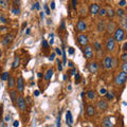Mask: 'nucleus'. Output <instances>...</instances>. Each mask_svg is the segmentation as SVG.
Wrapping results in <instances>:
<instances>
[{"label":"nucleus","mask_w":127,"mask_h":127,"mask_svg":"<svg viewBox=\"0 0 127 127\" xmlns=\"http://www.w3.org/2000/svg\"><path fill=\"white\" fill-rule=\"evenodd\" d=\"M127 81V74L124 72H120L115 77V85L117 86H121Z\"/></svg>","instance_id":"f257e3e1"},{"label":"nucleus","mask_w":127,"mask_h":127,"mask_svg":"<svg viewBox=\"0 0 127 127\" xmlns=\"http://www.w3.org/2000/svg\"><path fill=\"white\" fill-rule=\"evenodd\" d=\"M124 30L121 28H118L117 30L114 31V35H113V39H114V41H122V40L124 39Z\"/></svg>","instance_id":"f03ea898"},{"label":"nucleus","mask_w":127,"mask_h":127,"mask_svg":"<svg viewBox=\"0 0 127 127\" xmlns=\"http://www.w3.org/2000/svg\"><path fill=\"white\" fill-rule=\"evenodd\" d=\"M17 107L19 108L20 111H24L27 109V103H26V100L23 99L22 96H18L17 99Z\"/></svg>","instance_id":"7ed1b4c3"},{"label":"nucleus","mask_w":127,"mask_h":127,"mask_svg":"<svg viewBox=\"0 0 127 127\" xmlns=\"http://www.w3.org/2000/svg\"><path fill=\"white\" fill-rule=\"evenodd\" d=\"M103 64H104V68H105V69L110 70L111 68L113 67V58L111 57L110 55L106 56L105 59H104V63Z\"/></svg>","instance_id":"20e7f679"},{"label":"nucleus","mask_w":127,"mask_h":127,"mask_svg":"<svg viewBox=\"0 0 127 127\" xmlns=\"http://www.w3.org/2000/svg\"><path fill=\"white\" fill-rule=\"evenodd\" d=\"M115 48V41L113 39V37H109L106 41V50L108 52H112Z\"/></svg>","instance_id":"39448f33"},{"label":"nucleus","mask_w":127,"mask_h":127,"mask_svg":"<svg viewBox=\"0 0 127 127\" xmlns=\"http://www.w3.org/2000/svg\"><path fill=\"white\" fill-rule=\"evenodd\" d=\"M84 54H85V57L87 59H90V58L93 57V49H92L91 46H86L85 50H84Z\"/></svg>","instance_id":"423d86ee"},{"label":"nucleus","mask_w":127,"mask_h":127,"mask_svg":"<svg viewBox=\"0 0 127 127\" xmlns=\"http://www.w3.org/2000/svg\"><path fill=\"white\" fill-rule=\"evenodd\" d=\"M13 39H14V35H13V34H6V35L4 36V38L2 39V45L8 47L9 45L13 41Z\"/></svg>","instance_id":"0eeeda50"},{"label":"nucleus","mask_w":127,"mask_h":127,"mask_svg":"<svg viewBox=\"0 0 127 127\" xmlns=\"http://www.w3.org/2000/svg\"><path fill=\"white\" fill-rule=\"evenodd\" d=\"M96 106L101 111H105V110L108 109V103H107V101H105V100H100V101L97 102Z\"/></svg>","instance_id":"6e6552de"},{"label":"nucleus","mask_w":127,"mask_h":127,"mask_svg":"<svg viewBox=\"0 0 127 127\" xmlns=\"http://www.w3.org/2000/svg\"><path fill=\"white\" fill-rule=\"evenodd\" d=\"M77 40H78V44L81 45V46H83V47L88 46V37L85 34H79L78 37H77Z\"/></svg>","instance_id":"1a4fd4ad"},{"label":"nucleus","mask_w":127,"mask_h":127,"mask_svg":"<svg viewBox=\"0 0 127 127\" xmlns=\"http://www.w3.org/2000/svg\"><path fill=\"white\" fill-rule=\"evenodd\" d=\"M100 9L101 8H100V5L97 3H92V4H90V6H89V12L91 15H96V14H99Z\"/></svg>","instance_id":"9d476101"},{"label":"nucleus","mask_w":127,"mask_h":127,"mask_svg":"<svg viewBox=\"0 0 127 127\" xmlns=\"http://www.w3.org/2000/svg\"><path fill=\"white\" fill-rule=\"evenodd\" d=\"M76 29H77V31H79V32H84V31H85L86 29H87V24H86L85 20H83V19L78 20L77 24H76Z\"/></svg>","instance_id":"9b49d317"},{"label":"nucleus","mask_w":127,"mask_h":127,"mask_svg":"<svg viewBox=\"0 0 127 127\" xmlns=\"http://www.w3.org/2000/svg\"><path fill=\"white\" fill-rule=\"evenodd\" d=\"M23 89H24V82H23V78L20 76V77L17 79V91L23 92Z\"/></svg>","instance_id":"f8f14e48"},{"label":"nucleus","mask_w":127,"mask_h":127,"mask_svg":"<svg viewBox=\"0 0 127 127\" xmlns=\"http://www.w3.org/2000/svg\"><path fill=\"white\" fill-rule=\"evenodd\" d=\"M106 30H107V32L109 34L113 33V32L117 30V28H115V23L113 21H109L107 23V26H106Z\"/></svg>","instance_id":"ddd939ff"},{"label":"nucleus","mask_w":127,"mask_h":127,"mask_svg":"<svg viewBox=\"0 0 127 127\" xmlns=\"http://www.w3.org/2000/svg\"><path fill=\"white\" fill-rule=\"evenodd\" d=\"M86 113H87L88 117H93L95 114V108L93 105H88L86 108Z\"/></svg>","instance_id":"4468645a"},{"label":"nucleus","mask_w":127,"mask_h":127,"mask_svg":"<svg viewBox=\"0 0 127 127\" xmlns=\"http://www.w3.org/2000/svg\"><path fill=\"white\" fill-rule=\"evenodd\" d=\"M88 69H89V71L91 72V73H95V72L97 71V69H99V66H97V64L95 62H92V63L89 64Z\"/></svg>","instance_id":"2eb2a0df"},{"label":"nucleus","mask_w":127,"mask_h":127,"mask_svg":"<svg viewBox=\"0 0 127 127\" xmlns=\"http://www.w3.org/2000/svg\"><path fill=\"white\" fill-rule=\"evenodd\" d=\"M102 124H103L104 127H113V123L110 118H105L103 120V122H102Z\"/></svg>","instance_id":"dca6fc26"},{"label":"nucleus","mask_w":127,"mask_h":127,"mask_svg":"<svg viewBox=\"0 0 127 127\" xmlns=\"http://www.w3.org/2000/svg\"><path fill=\"white\" fill-rule=\"evenodd\" d=\"M66 120H67L68 125L71 126V125H72V123H73V118H72V113H71V111H69V110L67 111V113H66Z\"/></svg>","instance_id":"f3484780"},{"label":"nucleus","mask_w":127,"mask_h":127,"mask_svg":"<svg viewBox=\"0 0 127 127\" xmlns=\"http://www.w3.org/2000/svg\"><path fill=\"white\" fill-rule=\"evenodd\" d=\"M53 70L52 69H49L48 70V71L46 72V74H45V79H46V81H50V78L52 77V76H53Z\"/></svg>","instance_id":"a211bd4d"},{"label":"nucleus","mask_w":127,"mask_h":127,"mask_svg":"<svg viewBox=\"0 0 127 127\" xmlns=\"http://www.w3.org/2000/svg\"><path fill=\"white\" fill-rule=\"evenodd\" d=\"M11 99H12V102L14 104L17 102V90H13V91H11Z\"/></svg>","instance_id":"6ab92c4d"},{"label":"nucleus","mask_w":127,"mask_h":127,"mask_svg":"<svg viewBox=\"0 0 127 127\" xmlns=\"http://www.w3.org/2000/svg\"><path fill=\"white\" fill-rule=\"evenodd\" d=\"M19 64H20V58L17 56V57H15L14 63H13V65H12V68H13V69H16V68H18V67H19Z\"/></svg>","instance_id":"aec40b11"},{"label":"nucleus","mask_w":127,"mask_h":127,"mask_svg":"<svg viewBox=\"0 0 127 127\" xmlns=\"http://www.w3.org/2000/svg\"><path fill=\"white\" fill-rule=\"evenodd\" d=\"M97 30H99V32H102L104 30H106V26L105 23H104V21H100L99 24H97Z\"/></svg>","instance_id":"412c9836"},{"label":"nucleus","mask_w":127,"mask_h":127,"mask_svg":"<svg viewBox=\"0 0 127 127\" xmlns=\"http://www.w3.org/2000/svg\"><path fill=\"white\" fill-rule=\"evenodd\" d=\"M87 96L89 100H94L95 99V91L93 90H90V91L87 92Z\"/></svg>","instance_id":"4be33fe9"},{"label":"nucleus","mask_w":127,"mask_h":127,"mask_svg":"<svg viewBox=\"0 0 127 127\" xmlns=\"http://www.w3.org/2000/svg\"><path fill=\"white\" fill-rule=\"evenodd\" d=\"M106 15L108 16V17H110V18H112L113 16L115 15V12L112 10V9H108L107 11H106Z\"/></svg>","instance_id":"5701e85b"},{"label":"nucleus","mask_w":127,"mask_h":127,"mask_svg":"<svg viewBox=\"0 0 127 127\" xmlns=\"http://www.w3.org/2000/svg\"><path fill=\"white\" fill-rule=\"evenodd\" d=\"M115 14L119 16V17H124V16H125V12H124V10H122V9H118Z\"/></svg>","instance_id":"b1692460"},{"label":"nucleus","mask_w":127,"mask_h":127,"mask_svg":"<svg viewBox=\"0 0 127 127\" xmlns=\"http://www.w3.org/2000/svg\"><path fill=\"white\" fill-rule=\"evenodd\" d=\"M8 81H9V88H13V87H14V86H15V79L10 76Z\"/></svg>","instance_id":"393cba45"},{"label":"nucleus","mask_w":127,"mask_h":127,"mask_svg":"<svg viewBox=\"0 0 127 127\" xmlns=\"http://www.w3.org/2000/svg\"><path fill=\"white\" fill-rule=\"evenodd\" d=\"M122 26L124 27V29L127 30V16H124L123 18H122V21H121Z\"/></svg>","instance_id":"a878e982"},{"label":"nucleus","mask_w":127,"mask_h":127,"mask_svg":"<svg viewBox=\"0 0 127 127\" xmlns=\"http://www.w3.org/2000/svg\"><path fill=\"white\" fill-rule=\"evenodd\" d=\"M8 1H5V0H0V8L2 9H6L8 8Z\"/></svg>","instance_id":"bb28decb"},{"label":"nucleus","mask_w":127,"mask_h":127,"mask_svg":"<svg viewBox=\"0 0 127 127\" xmlns=\"http://www.w3.org/2000/svg\"><path fill=\"white\" fill-rule=\"evenodd\" d=\"M94 48H95V50L97 51V53H101V44H100L99 41H95L94 42Z\"/></svg>","instance_id":"cd10ccee"},{"label":"nucleus","mask_w":127,"mask_h":127,"mask_svg":"<svg viewBox=\"0 0 127 127\" xmlns=\"http://www.w3.org/2000/svg\"><path fill=\"white\" fill-rule=\"evenodd\" d=\"M9 77H10V76H9V72H3V73L1 74V79L2 81H8Z\"/></svg>","instance_id":"c85d7f7f"},{"label":"nucleus","mask_w":127,"mask_h":127,"mask_svg":"<svg viewBox=\"0 0 127 127\" xmlns=\"http://www.w3.org/2000/svg\"><path fill=\"white\" fill-rule=\"evenodd\" d=\"M105 96H106V99H107L108 101H112L113 100V94L110 93V92H107V93L105 94Z\"/></svg>","instance_id":"c756f323"},{"label":"nucleus","mask_w":127,"mask_h":127,"mask_svg":"<svg viewBox=\"0 0 127 127\" xmlns=\"http://www.w3.org/2000/svg\"><path fill=\"white\" fill-rule=\"evenodd\" d=\"M106 9H104V8H102V9H100V11H99V14L100 16H105L106 15Z\"/></svg>","instance_id":"7c9ffc66"},{"label":"nucleus","mask_w":127,"mask_h":127,"mask_svg":"<svg viewBox=\"0 0 127 127\" xmlns=\"http://www.w3.org/2000/svg\"><path fill=\"white\" fill-rule=\"evenodd\" d=\"M122 72L127 74V62H125L123 64V66H122Z\"/></svg>","instance_id":"2f4dec72"},{"label":"nucleus","mask_w":127,"mask_h":127,"mask_svg":"<svg viewBox=\"0 0 127 127\" xmlns=\"http://www.w3.org/2000/svg\"><path fill=\"white\" fill-rule=\"evenodd\" d=\"M0 22H1V23L6 24L9 21H8V20H6V18H5V17H3V16H0Z\"/></svg>","instance_id":"473e14b6"},{"label":"nucleus","mask_w":127,"mask_h":127,"mask_svg":"<svg viewBox=\"0 0 127 127\" xmlns=\"http://www.w3.org/2000/svg\"><path fill=\"white\" fill-rule=\"evenodd\" d=\"M12 13H13V14H15V15H18V14H20V10H19V9L13 8L12 9Z\"/></svg>","instance_id":"72a5a7b5"},{"label":"nucleus","mask_w":127,"mask_h":127,"mask_svg":"<svg viewBox=\"0 0 127 127\" xmlns=\"http://www.w3.org/2000/svg\"><path fill=\"white\" fill-rule=\"evenodd\" d=\"M41 45H42V47L45 48V49H48V48H49V44H48L47 42V40H42V42H41Z\"/></svg>","instance_id":"f704fd0d"},{"label":"nucleus","mask_w":127,"mask_h":127,"mask_svg":"<svg viewBox=\"0 0 127 127\" xmlns=\"http://www.w3.org/2000/svg\"><path fill=\"white\" fill-rule=\"evenodd\" d=\"M126 4H127V2L125 1V0H121V1H119V5L122 6V8H123V6H125Z\"/></svg>","instance_id":"c9c22d12"},{"label":"nucleus","mask_w":127,"mask_h":127,"mask_svg":"<svg viewBox=\"0 0 127 127\" xmlns=\"http://www.w3.org/2000/svg\"><path fill=\"white\" fill-rule=\"evenodd\" d=\"M75 74H76V68H72L71 71H70V75H74V76H75Z\"/></svg>","instance_id":"e433bc0d"},{"label":"nucleus","mask_w":127,"mask_h":127,"mask_svg":"<svg viewBox=\"0 0 127 127\" xmlns=\"http://www.w3.org/2000/svg\"><path fill=\"white\" fill-rule=\"evenodd\" d=\"M45 10H46V14H47V15H50V14H51V11H50L49 6H48L47 4L45 5Z\"/></svg>","instance_id":"4c0bfd02"},{"label":"nucleus","mask_w":127,"mask_h":127,"mask_svg":"<svg viewBox=\"0 0 127 127\" xmlns=\"http://www.w3.org/2000/svg\"><path fill=\"white\" fill-rule=\"evenodd\" d=\"M79 79H81V75L76 73V74H75V83H76V84L79 83Z\"/></svg>","instance_id":"58836bf2"},{"label":"nucleus","mask_w":127,"mask_h":127,"mask_svg":"<svg viewBox=\"0 0 127 127\" xmlns=\"http://www.w3.org/2000/svg\"><path fill=\"white\" fill-rule=\"evenodd\" d=\"M100 93H101L102 95H105L106 93H107V91H106L105 88H102V89H100Z\"/></svg>","instance_id":"ea45409f"},{"label":"nucleus","mask_w":127,"mask_h":127,"mask_svg":"<svg viewBox=\"0 0 127 127\" xmlns=\"http://www.w3.org/2000/svg\"><path fill=\"white\" fill-rule=\"evenodd\" d=\"M57 127H60V111H59L58 117H57Z\"/></svg>","instance_id":"a19ab883"},{"label":"nucleus","mask_w":127,"mask_h":127,"mask_svg":"<svg viewBox=\"0 0 127 127\" xmlns=\"http://www.w3.org/2000/svg\"><path fill=\"white\" fill-rule=\"evenodd\" d=\"M121 58H122V60H124V63L127 62V53H124Z\"/></svg>","instance_id":"79ce46f5"},{"label":"nucleus","mask_w":127,"mask_h":127,"mask_svg":"<svg viewBox=\"0 0 127 127\" xmlns=\"http://www.w3.org/2000/svg\"><path fill=\"white\" fill-rule=\"evenodd\" d=\"M34 8H35L36 10H39V8H40V6H39V3H38V2H35V4L33 5V9H34Z\"/></svg>","instance_id":"37998d69"},{"label":"nucleus","mask_w":127,"mask_h":127,"mask_svg":"<svg viewBox=\"0 0 127 127\" xmlns=\"http://www.w3.org/2000/svg\"><path fill=\"white\" fill-rule=\"evenodd\" d=\"M57 64H58V65H57V66H58V70H59V71H62V70H63V65H62V63L58 60Z\"/></svg>","instance_id":"c03bdc74"},{"label":"nucleus","mask_w":127,"mask_h":127,"mask_svg":"<svg viewBox=\"0 0 127 127\" xmlns=\"http://www.w3.org/2000/svg\"><path fill=\"white\" fill-rule=\"evenodd\" d=\"M68 53H69V54H73L74 53V49H73V48H69V49H68Z\"/></svg>","instance_id":"a18cd8bd"},{"label":"nucleus","mask_w":127,"mask_h":127,"mask_svg":"<svg viewBox=\"0 0 127 127\" xmlns=\"http://www.w3.org/2000/svg\"><path fill=\"white\" fill-rule=\"evenodd\" d=\"M54 58H55V53H52L51 55H50L49 59H50V60H54Z\"/></svg>","instance_id":"49530a36"},{"label":"nucleus","mask_w":127,"mask_h":127,"mask_svg":"<svg viewBox=\"0 0 127 127\" xmlns=\"http://www.w3.org/2000/svg\"><path fill=\"white\" fill-rule=\"evenodd\" d=\"M50 6H51V10H54V9H55V2L52 1L51 4H50Z\"/></svg>","instance_id":"de8ad7c7"},{"label":"nucleus","mask_w":127,"mask_h":127,"mask_svg":"<svg viewBox=\"0 0 127 127\" xmlns=\"http://www.w3.org/2000/svg\"><path fill=\"white\" fill-rule=\"evenodd\" d=\"M50 37H51V39H50V42H49V44H50V45H53V42H54V39H53V34H51V35H50Z\"/></svg>","instance_id":"09e8293b"},{"label":"nucleus","mask_w":127,"mask_h":127,"mask_svg":"<svg viewBox=\"0 0 127 127\" xmlns=\"http://www.w3.org/2000/svg\"><path fill=\"white\" fill-rule=\"evenodd\" d=\"M55 53L58 54V55H62V51H60L58 48H56V49H55Z\"/></svg>","instance_id":"8fccbe9b"},{"label":"nucleus","mask_w":127,"mask_h":127,"mask_svg":"<svg viewBox=\"0 0 127 127\" xmlns=\"http://www.w3.org/2000/svg\"><path fill=\"white\" fill-rule=\"evenodd\" d=\"M6 30H8V28H6V27H0V31H2V32H5Z\"/></svg>","instance_id":"3c124183"},{"label":"nucleus","mask_w":127,"mask_h":127,"mask_svg":"<svg viewBox=\"0 0 127 127\" xmlns=\"http://www.w3.org/2000/svg\"><path fill=\"white\" fill-rule=\"evenodd\" d=\"M13 126H14V127H18V126H19V121H15L14 124H13Z\"/></svg>","instance_id":"603ef678"},{"label":"nucleus","mask_w":127,"mask_h":127,"mask_svg":"<svg viewBox=\"0 0 127 127\" xmlns=\"http://www.w3.org/2000/svg\"><path fill=\"white\" fill-rule=\"evenodd\" d=\"M72 4H73V8H76V4H77V1H76V0H72Z\"/></svg>","instance_id":"864d4df0"},{"label":"nucleus","mask_w":127,"mask_h":127,"mask_svg":"<svg viewBox=\"0 0 127 127\" xmlns=\"http://www.w3.org/2000/svg\"><path fill=\"white\" fill-rule=\"evenodd\" d=\"M60 28H62V30H65V21H62V23H60Z\"/></svg>","instance_id":"5fc2aeb1"},{"label":"nucleus","mask_w":127,"mask_h":127,"mask_svg":"<svg viewBox=\"0 0 127 127\" xmlns=\"http://www.w3.org/2000/svg\"><path fill=\"white\" fill-rule=\"evenodd\" d=\"M34 95H35V96H38V95H39V91H38V90H35V91H34Z\"/></svg>","instance_id":"6e6d98bb"},{"label":"nucleus","mask_w":127,"mask_h":127,"mask_svg":"<svg viewBox=\"0 0 127 127\" xmlns=\"http://www.w3.org/2000/svg\"><path fill=\"white\" fill-rule=\"evenodd\" d=\"M123 50H125V51H127V42H125L123 46Z\"/></svg>","instance_id":"4d7b16f0"},{"label":"nucleus","mask_w":127,"mask_h":127,"mask_svg":"<svg viewBox=\"0 0 127 127\" xmlns=\"http://www.w3.org/2000/svg\"><path fill=\"white\" fill-rule=\"evenodd\" d=\"M68 66H69V67H73V63H72V62H68Z\"/></svg>","instance_id":"13d9d810"},{"label":"nucleus","mask_w":127,"mask_h":127,"mask_svg":"<svg viewBox=\"0 0 127 127\" xmlns=\"http://www.w3.org/2000/svg\"><path fill=\"white\" fill-rule=\"evenodd\" d=\"M9 120H10V115H6V117H5V121H6V122H8V121H9Z\"/></svg>","instance_id":"bf43d9fd"},{"label":"nucleus","mask_w":127,"mask_h":127,"mask_svg":"<svg viewBox=\"0 0 127 127\" xmlns=\"http://www.w3.org/2000/svg\"><path fill=\"white\" fill-rule=\"evenodd\" d=\"M1 113H2V106L0 105V118H1Z\"/></svg>","instance_id":"052dcab7"},{"label":"nucleus","mask_w":127,"mask_h":127,"mask_svg":"<svg viewBox=\"0 0 127 127\" xmlns=\"http://www.w3.org/2000/svg\"><path fill=\"white\" fill-rule=\"evenodd\" d=\"M47 21H48V24H51V19H48Z\"/></svg>","instance_id":"680f3d73"},{"label":"nucleus","mask_w":127,"mask_h":127,"mask_svg":"<svg viewBox=\"0 0 127 127\" xmlns=\"http://www.w3.org/2000/svg\"><path fill=\"white\" fill-rule=\"evenodd\" d=\"M37 76H38V77H41L42 74H41V73H38V74H37Z\"/></svg>","instance_id":"e2e57ef3"},{"label":"nucleus","mask_w":127,"mask_h":127,"mask_svg":"<svg viewBox=\"0 0 127 127\" xmlns=\"http://www.w3.org/2000/svg\"><path fill=\"white\" fill-rule=\"evenodd\" d=\"M40 17H41V18H44V12H42V13H40Z\"/></svg>","instance_id":"0e129e2a"},{"label":"nucleus","mask_w":127,"mask_h":127,"mask_svg":"<svg viewBox=\"0 0 127 127\" xmlns=\"http://www.w3.org/2000/svg\"><path fill=\"white\" fill-rule=\"evenodd\" d=\"M1 54H2V52H1V50H0V57H1Z\"/></svg>","instance_id":"69168bd1"}]
</instances>
